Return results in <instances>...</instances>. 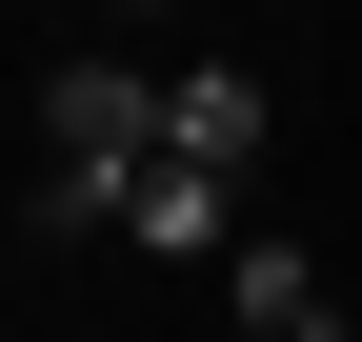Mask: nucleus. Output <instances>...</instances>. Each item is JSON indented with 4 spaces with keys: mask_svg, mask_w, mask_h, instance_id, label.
Segmentation results:
<instances>
[{
    "mask_svg": "<svg viewBox=\"0 0 362 342\" xmlns=\"http://www.w3.org/2000/svg\"><path fill=\"white\" fill-rule=\"evenodd\" d=\"M40 161L141 182V161H161V81H141V61H61V81H40Z\"/></svg>",
    "mask_w": 362,
    "mask_h": 342,
    "instance_id": "f257e3e1",
    "label": "nucleus"
},
{
    "mask_svg": "<svg viewBox=\"0 0 362 342\" xmlns=\"http://www.w3.org/2000/svg\"><path fill=\"white\" fill-rule=\"evenodd\" d=\"M121 242H141V262H242V182L141 161V182H121Z\"/></svg>",
    "mask_w": 362,
    "mask_h": 342,
    "instance_id": "f03ea898",
    "label": "nucleus"
},
{
    "mask_svg": "<svg viewBox=\"0 0 362 342\" xmlns=\"http://www.w3.org/2000/svg\"><path fill=\"white\" fill-rule=\"evenodd\" d=\"M161 161L242 182V161H262V81H242V61H181V81H161Z\"/></svg>",
    "mask_w": 362,
    "mask_h": 342,
    "instance_id": "7ed1b4c3",
    "label": "nucleus"
},
{
    "mask_svg": "<svg viewBox=\"0 0 362 342\" xmlns=\"http://www.w3.org/2000/svg\"><path fill=\"white\" fill-rule=\"evenodd\" d=\"M221 302H242V342H322V262H302V242H242Z\"/></svg>",
    "mask_w": 362,
    "mask_h": 342,
    "instance_id": "20e7f679",
    "label": "nucleus"
},
{
    "mask_svg": "<svg viewBox=\"0 0 362 342\" xmlns=\"http://www.w3.org/2000/svg\"><path fill=\"white\" fill-rule=\"evenodd\" d=\"M322 342H342V322H322Z\"/></svg>",
    "mask_w": 362,
    "mask_h": 342,
    "instance_id": "39448f33",
    "label": "nucleus"
}]
</instances>
